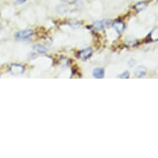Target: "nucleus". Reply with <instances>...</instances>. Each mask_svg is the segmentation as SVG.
<instances>
[{
	"instance_id": "423d86ee",
	"label": "nucleus",
	"mask_w": 158,
	"mask_h": 158,
	"mask_svg": "<svg viewBox=\"0 0 158 158\" xmlns=\"http://www.w3.org/2000/svg\"><path fill=\"white\" fill-rule=\"evenodd\" d=\"M114 29L116 30L118 33H122L123 31L125 30V24L123 22L120 21H115L113 23Z\"/></svg>"
},
{
	"instance_id": "9b49d317",
	"label": "nucleus",
	"mask_w": 158,
	"mask_h": 158,
	"mask_svg": "<svg viewBox=\"0 0 158 158\" xmlns=\"http://www.w3.org/2000/svg\"><path fill=\"white\" fill-rule=\"evenodd\" d=\"M135 65V61L134 60H129V65L131 67H133V65Z\"/></svg>"
},
{
	"instance_id": "f8f14e48",
	"label": "nucleus",
	"mask_w": 158,
	"mask_h": 158,
	"mask_svg": "<svg viewBox=\"0 0 158 158\" xmlns=\"http://www.w3.org/2000/svg\"><path fill=\"white\" fill-rule=\"evenodd\" d=\"M17 1H18V3H20V4H22V3H26L27 1H28V0H17Z\"/></svg>"
},
{
	"instance_id": "f257e3e1",
	"label": "nucleus",
	"mask_w": 158,
	"mask_h": 158,
	"mask_svg": "<svg viewBox=\"0 0 158 158\" xmlns=\"http://www.w3.org/2000/svg\"><path fill=\"white\" fill-rule=\"evenodd\" d=\"M32 35H33V31L31 29H25L16 32L15 37L19 41H27L30 39Z\"/></svg>"
},
{
	"instance_id": "9d476101",
	"label": "nucleus",
	"mask_w": 158,
	"mask_h": 158,
	"mask_svg": "<svg viewBox=\"0 0 158 158\" xmlns=\"http://www.w3.org/2000/svg\"><path fill=\"white\" fill-rule=\"evenodd\" d=\"M118 77L122 78V79H128V78L130 77V74L127 70H125V71H123L121 75H118Z\"/></svg>"
},
{
	"instance_id": "f03ea898",
	"label": "nucleus",
	"mask_w": 158,
	"mask_h": 158,
	"mask_svg": "<svg viewBox=\"0 0 158 158\" xmlns=\"http://www.w3.org/2000/svg\"><path fill=\"white\" fill-rule=\"evenodd\" d=\"M9 71L12 75H23L25 72V67L23 65L20 64H12L9 66Z\"/></svg>"
},
{
	"instance_id": "1a4fd4ad",
	"label": "nucleus",
	"mask_w": 158,
	"mask_h": 158,
	"mask_svg": "<svg viewBox=\"0 0 158 158\" xmlns=\"http://www.w3.org/2000/svg\"><path fill=\"white\" fill-rule=\"evenodd\" d=\"M34 50H36V52H38V53H40V54H45V53H47V50L43 46H41V45H35L34 46Z\"/></svg>"
},
{
	"instance_id": "39448f33",
	"label": "nucleus",
	"mask_w": 158,
	"mask_h": 158,
	"mask_svg": "<svg viewBox=\"0 0 158 158\" xmlns=\"http://www.w3.org/2000/svg\"><path fill=\"white\" fill-rule=\"evenodd\" d=\"M110 20H97L94 23V26L98 30H103L106 26H108L110 23Z\"/></svg>"
},
{
	"instance_id": "7ed1b4c3",
	"label": "nucleus",
	"mask_w": 158,
	"mask_h": 158,
	"mask_svg": "<svg viewBox=\"0 0 158 158\" xmlns=\"http://www.w3.org/2000/svg\"><path fill=\"white\" fill-rule=\"evenodd\" d=\"M92 54H93V50H92V48H90V47H89V48L82 50V51L80 52V58H81V60H86L90 58Z\"/></svg>"
},
{
	"instance_id": "6e6552de",
	"label": "nucleus",
	"mask_w": 158,
	"mask_h": 158,
	"mask_svg": "<svg viewBox=\"0 0 158 158\" xmlns=\"http://www.w3.org/2000/svg\"><path fill=\"white\" fill-rule=\"evenodd\" d=\"M147 6H148V3H146V2H139V3H137L134 6V8L137 10V13H138V12H141L144 8H147Z\"/></svg>"
},
{
	"instance_id": "ddd939ff",
	"label": "nucleus",
	"mask_w": 158,
	"mask_h": 158,
	"mask_svg": "<svg viewBox=\"0 0 158 158\" xmlns=\"http://www.w3.org/2000/svg\"><path fill=\"white\" fill-rule=\"evenodd\" d=\"M0 28H1V26H0Z\"/></svg>"
},
{
	"instance_id": "0eeeda50",
	"label": "nucleus",
	"mask_w": 158,
	"mask_h": 158,
	"mask_svg": "<svg viewBox=\"0 0 158 158\" xmlns=\"http://www.w3.org/2000/svg\"><path fill=\"white\" fill-rule=\"evenodd\" d=\"M93 76L96 79H103L104 77V70L103 68H95V69H94Z\"/></svg>"
},
{
	"instance_id": "20e7f679",
	"label": "nucleus",
	"mask_w": 158,
	"mask_h": 158,
	"mask_svg": "<svg viewBox=\"0 0 158 158\" xmlns=\"http://www.w3.org/2000/svg\"><path fill=\"white\" fill-rule=\"evenodd\" d=\"M147 72H148L147 68H146L145 66H143V65L137 66L134 70L135 75L138 78H143L144 77V76H146V75H147Z\"/></svg>"
}]
</instances>
